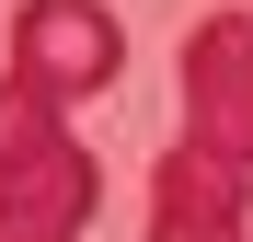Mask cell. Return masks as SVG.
<instances>
[{
    "mask_svg": "<svg viewBox=\"0 0 253 242\" xmlns=\"http://www.w3.org/2000/svg\"><path fill=\"white\" fill-rule=\"evenodd\" d=\"M242 185L253 173H230L207 150H173L150 185V242H242Z\"/></svg>",
    "mask_w": 253,
    "mask_h": 242,
    "instance_id": "277c9868",
    "label": "cell"
},
{
    "mask_svg": "<svg viewBox=\"0 0 253 242\" xmlns=\"http://www.w3.org/2000/svg\"><path fill=\"white\" fill-rule=\"evenodd\" d=\"M184 150L253 173V12H207L184 35Z\"/></svg>",
    "mask_w": 253,
    "mask_h": 242,
    "instance_id": "7a4b0ae2",
    "label": "cell"
},
{
    "mask_svg": "<svg viewBox=\"0 0 253 242\" xmlns=\"http://www.w3.org/2000/svg\"><path fill=\"white\" fill-rule=\"evenodd\" d=\"M104 208L92 150L69 139V104L35 81H0V242H81Z\"/></svg>",
    "mask_w": 253,
    "mask_h": 242,
    "instance_id": "6da1fadb",
    "label": "cell"
},
{
    "mask_svg": "<svg viewBox=\"0 0 253 242\" xmlns=\"http://www.w3.org/2000/svg\"><path fill=\"white\" fill-rule=\"evenodd\" d=\"M115 69H126V35L104 0H23L12 81H35L46 104H92V93H115Z\"/></svg>",
    "mask_w": 253,
    "mask_h": 242,
    "instance_id": "3957f363",
    "label": "cell"
}]
</instances>
